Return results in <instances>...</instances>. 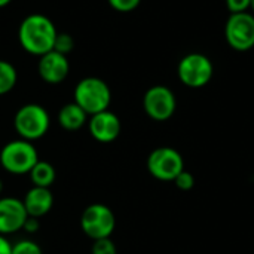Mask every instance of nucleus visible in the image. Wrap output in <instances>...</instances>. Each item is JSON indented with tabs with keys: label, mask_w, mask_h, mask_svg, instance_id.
<instances>
[{
	"label": "nucleus",
	"mask_w": 254,
	"mask_h": 254,
	"mask_svg": "<svg viewBox=\"0 0 254 254\" xmlns=\"http://www.w3.org/2000/svg\"><path fill=\"white\" fill-rule=\"evenodd\" d=\"M58 31L51 18L43 13L27 15L18 27L21 48L34 57H42L54 49Z\"/></svg>",
	"instance_id": "nucleus-1"
},
{
	"label": "nucleus",
	"mask_w": 254,
	"mask_h": 254,
	"mask_svg": "<svg viewBox=\"0 0 254 254\" xmlns=\"http://www.w3.org/2000/svg\"><path fill=\"white\" fill-rule=\"evenodd\" d=\"M73 98L74 103L80 109H83L88 116H92L100 112L109 110L112 103V91L107 82L100 77L89 76L80 79L76 83Z\"/></svg>",
	"instance_id": "nucleus-2"
},
{
	"label": "nucleus",
	"mask_w": 254,
	"mask_h": 254,
	"mask_svg": "<svg viewBox=\"0 0 254 254\" xmlns=\"http://www.w3.org/2000/svg\"><path fill=\"white\" fill-rule=\"evenodd\" d=\"M13 128L19 138L34 143L48 134L51 128V116L43 106L28 103L16 110L13 116Z\"/></svg>",
	"instance_id": "nucleus-3"
},
{
	"label": "nucleus",
	"mask_w": 254,
	"mask_h": 254,
	"mask_svg": "<svg viewBox=\"0 0 254 254\" xmlns=\"http://www.w3.org/2000/svg\"><path fill=\"white\" fill-rule=\"evenodd\" d=\"M39 162V152L31 141L16 138L7 141L0 149V165L12 176H28Z\"/></svg>",
	"instance_id": "nucleus-4"
},
{
	"label": "nucleus",
	"mask_w": 254,
	"mask_h": 254,
	"mask_svg": "<svg viewBox=\"0 0 254 254\" xmlns=\"http://www.w3.org/2000/svg\"><path fill=\"white\" fill-rule=\"evenodd\" d=\"M116 228V217L106 204H91L80 216V229L92 241L110 238Z\"/></svg>",
	"instance_id": "nucleus-5"
},
{
	"label": "nucleus",
	"mask_w": 254,
	"mask_h": 254,
	"mask_svg": "<svg viewBox=\"0 0 254 254\" xmlns=\"http://www.w3.org/2000/svg\"><path fill=\"white\" fill-rule=\"evenodd\" d=\"M213 63L204 54H188L183 57L177 67L179 79L189 88H202L213 77Z\"/></svg>",
	"instance_id": "nucleus-6"
},
{
	"label": "nucleus",
	"mask_w": 254,
	"mask_h": 254,
	"mask_svg": "<svg viewBox=\"0 0 254 254\" xmlns=\"http://www.w3.org/2000/svg\"><path fill=\"white\" fill-rule=\"evenodd\" d=\"M147 170L156 180L174 182V179L185 170V161L176 149L164 146L150 152L147 158Z\"/></svg>",
	"instance_id": "nucleus-7"
},
{
	"label": "nucleus",
	"mask_w": 254,
	"mask_h": 254,
	"mask_svg": "<svg viewBox=\"0 0 254 254\" xmlns=\"http://www.w3.org/2000/svg\"><path fill=\"white\" fill-rule=\"evenodd\" d=\"M228 45L240 52L254 48V16L250 12L231 13L225 25Z\"/></svg>",
	"instance_id": "nucleus-8"
},
{
	"label": "nucleus",
	"mask_w": 254,
	"mask_h": 254,
	"mask_svg": "<svg viewBox=\"0 0 254 254\" xmlns=\"http://www.w3.org/2000/svg\"><path fill=\"white\" fill-rule=\"evenodd\" d=\"M177 107V100L174 92L164 85H155L149 88L143 97V109L146 115L156 121L164 122L168 121Z\"/></svg>",
	"instance_id": "nucleus-9"
},
{
	"label": "nucleus",
	"mask_w": 254,
	"mask_h": 254,
	"mask_svg": "<svg viewBox=\"0 0 254 254\" xmlns=\"http://www.w3.org/2000/svg\"><path fill=\"white\" fill-rule=\"evenodd\" d=\"M28 214L24 202L15 196H0V235L10 237L22 231Z\"/></svg>",
	"instance_id": "nucleus-10"
},
{
	"label": "nucleus",
	"mask_w": 254,
	"mask_h": 254,
	"mask_svg": "<svg viewBox=\"0 0 254 254\" xmlns=\"http://www.w3.org/2000/svg\"><path fill=\"white\" fill-rule=\"evenodd\" d=\"M86 127H88L89 135L95 141L103 143V144L113 143L121 135V129H122L119 116L110 110H104V112L89 116Z\"/></svg>",
	"instance_id": "nucleus-11"
},
{
	"label": "nucleus",
	"mask_w": 254,
	"mask_h": 254,
	"mask_svg": "<svg viewBox=\"0 0 254 254\" xmlns=\"http://www.w3.org/2000/svg\"><path fill=\"white\" fill-rule=\"evenodd\" d=\"M37 71L43 82L49 85H58L65 80L70 71V63L67 55H63L57 51H49L45 55L39 57Z\"/></svg>",
	"instance_id": "nucleus-12"
},
{
	"label": "nucleus",
	"mask_w": 254,
	"mask_h": 254,
	"mask_svg": "<svg viewBox=\"0 0 254 254\" xmlns=\"http://www.w3.org/2000/svg\"><path fill=\"white\" fill-rule=\"evenodd\" d=\"M25 211L28 217H36L40 219L46 216L52 207H54V193L51 192V188H39V186H31L24 198H22Z\"/></svg>",
	"instance_id": "nucleus-13"
},
{
	"label": "nucleus",
	"mask_w": 254,
	"mask_h": 254,
	"mask_svg": "<svg viewBox=\"0 0 254 254\" xmlns=\"http://www.w3.org/2000/svg\"><path fill=\"white\" fill-rule=\"evenodd\" d=\"M89 116L74 101L64 104L57 115L60 127L65 131H79L88 124Z\"/></svg>",
	"instance_id": "nucleus-14"
},
{
	"label": "nucleus",
	"mask_w": 254,
	"mask_h": 254,
	"mask_svg": "<svg viewBox=\"0 0 254 254\" xmlns=\"http://www.w3.org/2000/svg\"><path fill=\"white\" fill-rule=\"evenodd\" d=\"M30 182L33 186H39V188H51L57 179V171L54 168L52 164H49L48 161H40L31 168V171L28 173Z\"/></svg>",
	"instance_id": "nucleus-15"
},
{
	"label": "nucleus",
	"mask_w": 254,
	"mask_h": 254,
	"mask_svg": "<svg viewBox=\"0 0 254 254\" xmlns=\"http://www.w3.org/2000/svg\"><path fill=\"white\" fill-rule=\"evenodd\" d=\"M18 82V73L13 64L0 60V97L9 94Z\"/></svg>",
	"instance_id": "nucleus-16"
},
{
	"label": "nucleus",
	"mask_w": 254,
	"mask_h": 254,
	"mask_svg": "<svg viewBox=\"0 0 254 254\" xmlns=\"http://www.w3.org/2000/svg\"><path fill=\"white\" fill-rule=\"evenodd\" d=\"M12 254H43V252L36 241L22 238L12 244Z\"/></svg>",
	"instance_id": "nucleus-17"
},
{
	"label": "nucleus",
	"mask_w": 254,
	"mask_h": 254,
	"mask_svg": "<svg viewBox=\"0 0 254 254\" xmlns=\"http://www.w3.org/2000/svg\"><path fill=\"white\" fill-rule=\"evenodd\" d=\"M74 48V40L68 33H58L55 37V43H54V51L67 55L68 52H71Z\"/></svg>",
	"instance_id": "nucleus-18"
},
{
	"label": "nucleus",
	"mask_w": 254,
	"mask_h": 254,
	"mask_svg": "<svg viewBox=\"0 0 254 254\" xmlns=\"http://www.w3.org/2000/svg\"><path fill=\"white\" fill-rule=\"evenodd\" d=\"M91 254H118V249L112 238H103L92 243Z\"/></svg>",
	"instance_id": "nucleus-19"
},
{
	"label": "nucleus",
	"mask_w": 254,
	"mask_h": 254,
	"mask_svg": "<svg viewBox=\"0 0 254 254\" xmlns=\"http://www.w3.org/2000/svg\"><path fill=\"white\" fill-rule=\"evenodd\" d=\"M109 4L118 10V12H122V13H127V12H132L138 7L140 1L141 0H107Z\"/></svg>",
	"instance_id": "nucleus-20"
},
{
	"label": "nucleus",
	"mask_w": 254,
	"mask_h": 254,
	"mask_svg": "<svg viewBox=\"0 0 254 254\" xmlns=\"http://www.w3.org/2000/svg\"><path fill=\"white\" fill-rule=\"evenodd\" d=\"M174 183H176V186H177L180 190H190V189L193 188V185H195V177H193L192 173L183 170V171L174 179Z\"/></svg>",
	"instance_id": "nucleus-21"
},
{
	"label": "nucleus",
	"mask_w": 254,
	"mask_h": 254,
	"mask_svg": "<svg viewBox=\"0 0 254 254\" xmlns=\"http://www.w3.org/2000/svg\"><path fill=\"white\" fill-rule=\"evenodd\" d=\"M252 0H226V6L231 13L247 12L250 9Z\"/></svg>",
	"instance_id": "nucleus-22"
},
{
	"label": "nucleus",
	"mask_w": 254,
	"mask_h": 254,
	"mask_svg": "<svg viewBox=\"0 0 254 254\" xmlns=\"http://www.w3.org/2000/svg\"><path fill=\"white\" fill-rule=\"evenodd\" d=\"M39 228H40L39 219H36V217H27V220H25V223L22 226V231L25 234H28V235H33V234H36L39 231Z\"/></svg>",
	"instance_id": "nucleus-23"
},
{
	"label": "nucleus",
	"mask_w": 254,
	"mask_h": 254,
	"mask_svg": "<svg viewBox=\"0 0 254 254\" xmlns=\"http://www.w3.org/2000/svg\"><path fill=\"white\" fill-rule=\"evenodd\" d=\"M0 254H12V243L9 237L0 235Z\"/></svg>",
	"instance_id": "nucleus-24"
},
{
	"label": "nucleus",
	"mask_w": 254,
	"mask_h": 254,
	"mask_svg": "<svg viewBox=\"0 0 254 254\" xmlns=\"http://www.w3.org/2000/svg\"><path fill=\"white\" fill-rule=\"evenodd\" d=\"M10 1H12V0H0V7H4V6H7Z\"/></svg>",
	"instance_id": "nucleus-25"
},
{
	"label": "nucleus",
	"mask_w": 254,
	"mask_h": 254,
	"mask_svg": "<svg viewBox=\"0 0 254 254\" xmlns=\"http://www.w3.org/2000/svg\"><path fill=\"white\" fill-rule=\"evenodd\" d=\"M1 192H3V182L0 180V195H1Z\"/></svg>",
	"instance_id": "nucleus-26"
},
{
	"label": "nucleus",
	"mask_w": 254,
	"mask_h": 254,
	"mask_svg": "<svg viewBox=\"0 0 254 254\" xmlns=\"http://www.w3.org/2000/svg\"><path fill=\"white\" fill-rule=\"evenodd\" d=\"M250 7H252V9L254 10V0H252V4H250Z\"/></svg>",
	"instance_id": "nucleus-27"
}]
</instances>
